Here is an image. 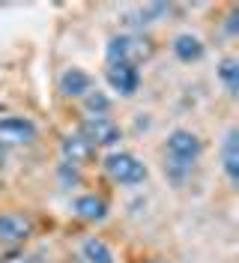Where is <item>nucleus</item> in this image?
I'll return each instance as SVG.
<instances>
[{"label":"nucleus","mask_w":239,"mask_h":263,"mask_svg":"<svg viewBox=\"0 0 239 263\" xmlns=\"http://www.w3.org/2000/svg\"><path fill=\"white\" fill-rule=\"evenodd\" d=\"M200 153H204V144H200V138L189 129H176L168 135V167L174 171L176 180H182V174H189L191 164L200 159Z\"/></svg>","instance_id":"1"},{"label":"nucleus","mask_w":239,"mask_h":263,"mask_svg":"<svg viewBox=\"0 0 239 263\" xmlns=\"http://www.w3.org/2000/svg\"><path fill=\"white\" fill-rule=\"evenodd\" d=\"M150 42L141 39V36H132V33H123V36H114L108 42V63L111 66H138L141 60L150 57Z\"/></svg>","instance_id":"2"},{"label":"nucleus","mask_w":239,"mask_h":263,"mask_svg":"<svg viewBox=\"0 0 239 263\" xmlns=\"http://www.w3.org/2000/svg\"><path fill=\"white\" fill-rule=\"evenodd\" d=\"M105 171H108V177H111L114 182H120V185H141V182L146 180V164H143L138 156L123 153V149L105 156Z\"/></svg>","instance_id":"3"},{"label":"nucleus","mask_w":239,"mask_h":263,"mask_svg":"<svg viewBox=\"0 0 239 263\" xmlns=\"http://www.w3.org/2000/svg\"><path fill=\"white\" fill-rule=\"evenodd\" d=\"M78 135L90 144V147H114V144H120V138H123L120 126L114 123L111 117H87V120L81 123Z\"/></svg>","instance_id":"4"},{"label":"nucleus","mask_w":239,"mask_h":263,"mask_svg":"<svg viewBox=\"0 0 239 263\" xmlns=\"http://www.w3.org/2000/svg\"><path fill=\"white\" fill-rule=\"evenodd\" d=\"M36 141V123L27 117H3L0 120V147H27Z\"/></svg>","instance_id":"5"},{"label":"nucleus","mask_w":239,"mask_h":263,"mask_svg":"<svg viewBox=\"0 0 239 263\" xmlns=\"http://www.w3.org/2000/svg\"><path fill=\"white\" fill-rule=\"evenodd\" d=\"M105 78L111 84V90L120 93V96H135L138 87H141V72H138V66H108Z\"/></svg>","instance_id":"6"},{"label":"nucleus","mask_w":239,"mask_h":263,"mask_svg":"<svg viewBox=\"0 0 239 263\" xmlns=\"http://www.w3.org/2000/svg\"><path fill=\"white\" fill-rule=\"evenodd\" d=\"M30 233H33V228H30V221H27L24 215H18V213H3L0 215V242L18 246V242H24Z\"/></svg>","instance_id":"7"},{"label":"nucleus","mask_w":239,"mask_h":263,"mask_svg":"<svg viewBox=\"0 0 239 263\" xmlns=\"http://www.w3.org/2000/svg\"><path fill=\"white\" fill-rule=\"evenodd\" d=\"M93 90V78L84 72V69H66L63 72V78H60V93L69 99H84L87 93Z\"/></svg>","instance_id":"8"},{"label":"nucleus","mask_w":239,"mask_h":263,"mask_svg":"<svg viewBox=\"0 0 239 263\" xmlns=\"http://www.w3.org/2000/svg\"><path fill=\"white\" fill-rule=\"evenodd\" d=\"M239 132L230 129L224 135V144H222V162H224V174H227V180L236 182L239 180Z\"/></svg>","instance_id":"9"},{"label":"nucleus","mask_w":239,"mask_h":263,"mask_svg":"<svg viewBox=\"0 0 239 263\" xmlns=\"http://www.w3.org/2000/svg\"><path fill=\"white\" fill-rule=\"evenodd\" d=\"M60 153H63V159L69 164H84L93 159L96 147H90L81 135H69V138H63V144H60Z\"/></svg>","instance_id":"10"},{"label":"nucleus","mask_w":239,"mask_h":263,"mask_svg":"<svg viewBox=\"0 0 239 263\" xmlns=\"http://www.w3.org/2000/svg\"><path fill=\"white\" fill-rule=\"evenodd\" d=\"M171 48H174V57L182 60V63H194V60L204 57V42L197 36H191V33H179Z\"/></svg>","instance_id":"11"},{"label":"nucleus","mask_w":239,"mask_h":263,"mask_svg":"<svg viewBox=\"0 0 239 263\" xmlns=\"http://www.w3.org/2000/svg\"><path fill=\"white\" fill-rule=\"evenodd\" d=\"M75 215L84 218V221H102L108 215V203L99 195H81L75 200Z\"/></svg>","instance_id":"12"},{"label":"nucleus","mask_w":239,"mask_h":263,"mask_svg":"<svg viewBox=\"0 0 239 263\" xmlns=\"http://www.w3.org/2000/svg\"><path fill=\"white\" fill-rule=\"evenodd\" d=\"M81 257L87 263H114V251L108 248L105 239H87L84 246H81Z\"/></svg>","instance_id":"13"},{"label":"nucleus","mask_w":239,"mask_h":263,"mask_svg":"<svg viewBox=\"0 0 239 263\" xmlns=\"http://www.w3.org/2000/svg\"><path fill=\"white\" fill-rule=\"evenodd\" d=\"M218 78L227 87V93H239V60L236 57H224L218 63Z\"/></svg>","instance_id":"14"},{"label":"nucleus","mask_w":239,"mask_h":263,"mask_svg":"<svg viewBox=\"0 0 239 263\" xmlns=\"http://www.w3.org/2000/svg\"><path fill=\"white\" fill-rule=\"evenodd\" d=\"M84 108L93 117H105V111L111 108V99L105 96V93H99V90H90V93L84 96Z\"/></svg>","instance_id":"15"},{"label":"nucleus","mask_w":239,"mask_h":263,"mask_svg":"<svg viewBox=\"0 0 239 263\" xmlns=\"http://www.w3.org/2000/svg\"><path fill=\"white\" fill-rule=\"evenodd\" d=\"M227 21H230V24H227V30H230V33H236V12H233V15L227 18Z\"/></svg>","instance_id":"16"},{"label":"nucleus","mask_w":239,"mask_h":263,"mask_svg":"<svg viewBox=\"0 0 239 263\" xmlns=\"http://www.w3.org/2000/svg\"><path fill=\"white\" fill-rule=\"evenodd\" d=\"M3 159H6V149L0 147V164H3Z\"/></svg>","instance_id":"17"},{"label":"nucleus","mask_w":239,"mask_h":263,"mask_svg":"<svg viewBox=\"0 0 239 263\" xmlns=\"http://www.w3.org/2000/svg\"><path fill=\"white\" fill-rule=\"evenodd\" d=\"M27 263H39V257H27Z\"/></svg>","instance_id":"18"},{"label":"nucleus","mask_w":239,"mask_h":263,"mask_svg":"<svg viewBox=\"0 0 239 263\" xmlns=\"http://www.w3.org/2000/svg\"><path fill=\"white\" fill-rule=\"evenodd\" d=\"M143 263H161V260H143Z\"/></svg>","instance_id":"19"}]
</instances>
